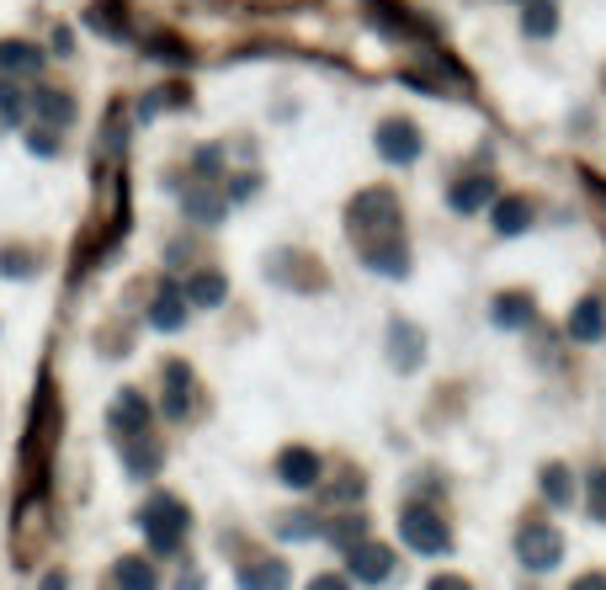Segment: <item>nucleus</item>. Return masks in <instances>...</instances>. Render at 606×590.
<instances>
[{
	"instance_id": "nucleus-15",
	"label": "nucleus",
	"mask_w": 606,
	"mask_h": 590,
	"mask_svg": "<svg viewBox=\"0 0 606 590\" xmlns=\"http://www.w3.org/2000/svg\"><path fill=\"white\" fill-rule=\"evenodd\" d=\"M489 223H495V234H521L527 223H533V202L527 197H495L489 202Z\"/></svg>"
},
{
	"instance_id": "nucleus-16",
	"label": "nucleus",
	"mask_w": 606,
	"mask_h": 590,
	"mask_svg": "<svg viewBox=\"0 0 606 590\" xmlns=\"http://www.w3.org/2000/svg\"><path fill=\"white\" fill-rule=\"evenodd\" d=\"M149 324H155V330H181V324H187V293H181L176 282H166V288L155 293V303H149Z\"/></svg>"
},
{
	"instance_id": "nucleus-30",
	"label": "nucleus",
	"mask_w": 606,
	"mask_h": 590,
	"mask_svg": "<svg viewBox=\"0 0 606 590\" xmlns=\"http://www.w3.org/2000/svg\"><path fill=\"white\" fill-rule=\"evenodd\" d=\"M325 494H330L336 506H351V500H362V494H367V479H362V473H340L336 484H325Z\"/></svg>"
},
{
	"instance_id": "nucleus-12",
	"label": "nucleus",
	"mask_w": 606,
	"mask_h": 590,
	"mask_svg": "<svg viewBox=\"0 0 606 590\" xmlns=\"http://www.w3.org/2000/svg\"><path fill=\"white\" fill-rule=\"evenodd\" d=\"M564 330H569V341H602L606 336V303L602 298H580L575 309H569V320H564Z\"/></svg>"
},
{
	"instance_id": "nucleus-27",
	"label": "nucleus",
	"mask_w": 606,
	"mask_h": 590,
	"mask_svg": "<svg viewBox=\"0 0 606 590\" xmlns=\"http://www.w3.org/2000/svg\"><path fill=\"white\" fill-rule=\"evenodd\" d=\"M277 538L309 542V538H325V527H319V517H309V511H292V517L277 521Z\"/></svg>"
},
{
	"instance_id": "nucleus-40",
	"label": "nucleus",
	"mask_w": 606,
	"mask_h": 590,
	"mask_svg": "<svg viewBox=\"0 0 606 590\" xmlns=\"http://www.w3.org/2000/svg\"><path fill=\"white\" fill-rule=\"evenodd\" d=\"M43 590H70V580H64V574L53 569V574H43Z\"/></svg>"
},
{
	"instance_id": "nucleus-41",
	"label": "nucleus",
	"mask_w": 606,
	"mask_h": 590,
	"mask_svg": "<svg viewBox=\"0 0 606 590\" xmlns=\"http://www.w3.org/2000/svg\"><path fill=\"white\" fill-rule=\"evenodd\" d=\"M176 590H202V574H181V580H176Z\"/></svg>"
},
{
	"instance_id": "nucleus-17",
	"label": "nucleus",
	"mask_w": 606,
	"mask_h": 590,
	"mask_svg": "<svg viewBox=\"0 0 606 590\" xmlns=\"http://www.w3.org/2000/svg\"><path fill=\"white\" fill-rule=\"evenodd\" d=\"M537 490H543V500H548L554 511H569V506H575V473H569L564 463H543Z\"/></svg>"
},
{
	"instance_id": "nucleus-20",
	"label": "nucleus",
	"mask_w": 606,
	"mask_h": 590,
	"mask_svg": "<svg viewBox=\"0 0 606 590\" xmlns=\"http://www.w3.org/2000/svg\"><path fill=\"white\" fill-rule=\"evenodd\" d=\"M122 463H128L133 479H155V468H160V447L149 442V431H145V437H128V442H122Z\"/></svg>"
},
{
	"instance_id": "nucleus-18",
	"label": "nucleus",
	"mask_w": 606,
	"mask_h": 590,
	"mask_svg": "<svg viewBox=\"0 0 606 590\" xmlns=\"http://www.w3.org/2000/svg\"><path fill=\"white\" fill-rule=\"evenodd\" d=\"M447 202H453V213H479L485 202H495V181L489 176H463V181H453Z\"/></svg>"
},
{
	"instance_id": "nucleus-1",
	"label": "nucleus",
	"mask_w": 606,
	"mask_h": 590,
	"mask_svg": "<svg viewBox=\"0 0 606 590\" xmlns=\"http://www.w3.org/2000/svg\"><path fill=\"white\" fill-rule=\"evenodd\" d=\"M399 197L388 192V187H367V192L351 197V208H346V229H351V240L367 246V240H384V234H399Z\"/></svg>"
},
{
	"instance_id": "nucleus-10",
	"label": "nucleus",
	"mask_w": 606,
	"mask_h": 590,
	"mask_svg": "<svg viewBox=\"0 0 606 590\" xmlns=\"http://www.w3.org/2000/svg\"><path fill=\"white\" fill-rule=\"evenodd\" d=\"M388 362L399 372H415L426 362V336H420V324H410V320L388 324Z\"/></svg>"
},
{
	"instance_id": "nucleus-24",
	"label": "nucleus",
	"mask_w": 606,
	"mask_h": 590,
	"mask_svg": "<svg viewBox=\"0 0 606 590\" xmlns=\"http://www.w3.org/2000/svg\"><path fill=\"white\" fill-rule=\"evenodd\" d=\"M32 112H38L49 128H64L74 118V101L64 97V91H38V97H32Z\"/></svg>"
},
{
	"instance_id": "nucleus-28",
	"label": "nucleus",
	"mask_w": 606,
	"mask_h": 590,
	"mask_svg": "<svg viewBox=\"0 0 606 590\" xmlns=\"http://www.w3.org/2000/svg\"><path fill=\"white\" fill-rule=\"evenodd\" d=\"M325 538H330L340 553H346V548H357V542L367 538V521L362 517H340L336 527H325Z\"/></svg>"
},
{
	"instance_id": "nucleus-34",
	"label": "nucleus",
	"mask_w": 606,
	"mask_h": 590,
	"mask_svg": "<svg viewBox=\"0 0 606 590\" xmlns=\"http://www.w3.org/2000/svg\"><path fill=\"white\" fill-rule=\"evenodd\" d=\"M149 53H160V59H176V64H187V59H192V53L181 49L176 38H149Z\"/></svg>"
},
{
	"instance_id": "nucleus-13",
	"label": "nucleus",
	"mask_w": 606,
	"mask_h": 590,
	"mask_svg": "<svg viewBox=\"0 0 606 590\" xmlns=\"http://www.w3.org/2000/svg\"><path fill=\"white\" fill-rule=\"evenodd\" d=\"M112 431H118V442H128V437H145V431H149V404H145V393L122 389V399L112 404Z\"/></svg>"
},
{
	"instance_id": "nucleus-14",
	"label": "nucleus",
	"mask_w": 606,
	"mask_h": 590,
	"mask_svg": "<svg viewBox=\"0 0 606 590\" xmlns=\"http://www.w3.org/2000/svg\"><path fill=\"white\" fill-rule=\"evenodd\" d=\"M292 586V569L282 559H250L240 569V590H288Z\"/></svg>"
},
{
	"instance_id": "nucleus-26",
	"label": "nucleus",
	"mask_w": 606,
	"mask_h": 590,
	"mask_svg": "<svg viewBox=\"0 0 606 590\" xmlns=\"http://www.w3.org/2000/svg\"><path fill=\"white\" fill-rule=\"evenodd\" d=\"M43 64V53L32 43H0V74H32Z\"/></svg>"
},
{
	"instance_id": "nucleus-25",
	"label": "nucleus",
	"mask_w": 606,
	"mask_h": 590,
	"mask_svg": "<svg viewBox=\"0 0 606 590\" xmlns=\"http://www.w3.org/2000/svg\"><path fill=\"white\" fill-rule=\"evenodd\" d=\"M223 208H229V197L208 192V187H192V192H187V219H197V223H219Z\"/></svg>"
},
{
	"instance_id": "nucleus-11",
	"label": "nucleus",
	"mask_w": 606,
	"mask_h": 590,
	"mask_svg": "<svg viewBox=\"0 0 606 590\" xmlns=\"http://www.w3.org/2000/svg\"><path fill=\"white\" fill-rule=\"evenodd\" d=\"M197 404V383L187 362H166V416L170 420H187Z\"/></svg>"
},
{
	"instance_id": "nucleus-22",
	"label": "nucleus",
	"mask_w": 606,
	"mask_h": 590,
	"mask_svg": "<svg viewBox=\"0 0 606 590\" xmlns=\"http://www.w3.org/2000/svg\"><path fill=\"white\" fill-rule=\"evenodd\" d=\"M558 27V0H521V32L527 38H548Z\"/></svg>"
},
{
	"instance_id": "nucleus-33",
	"label": "nucleus",
	"mask_w": 606,
	"mask_h": 590,
	"mask_svg": "<svg viewBox=\"0 0 606 590\" xmlns=\"http://www.w3.org/2000/svg\"><path fill=\"white\" fill-rule=\"evenodd\" d=\"M192 171H197V176H219V171H223V149H213V144H208V149H197Z\"/></svg>"
},
{
	"instance_id": "nucleus-9",
	"label": "nucleus",
	"mask_w": 606,
	"mask_h": 590,
	"mask_svg": "<svg viewBox=\"0 0 606 590\" xmlns=\"http://www.w3.org/2000/svg\"><path fill=\"white\" fill-rule=\"evenodd\" d=\"M362 261L378 271V277H410V246H405V234L367 240V246H362Z\"/></svg>"
},
{
	"instance_id": "nucleus-8",
	"label": "nucleus",
	"mask_w": 606,
	"mask_h": 590,
	"mask_svg": "<svg viewBox=\"0 0 606 590\" xmlns=\"http://www.w3.org/2000/svg\"><path fill=\"white\" fill-rule=\"evenodd\" d=\"M277 479H282L288 490H315L319 479H325V463H319L315 447H282V458H277Z\"/></svg>"
},
{
	"instance_id": "nucleus-2",
	"label": "nucleus",
	"mask_w": 606,
	"mask_h": 590,
	"mask_svg": "<svg viewBox=\"0 0 606 590\" xmlns=\"http://www.w3.org/2000/svg\"><path fill=\"white\" fill-rule=\"evenodd\" d=\"M139 527H145V538H149L155 553H176V548L187 542L192 517H187V506H181L176 494H155L145 511H139Z\"/></svg>"
},
{
	"instance_id": "nucleus-31",
	"label": "nucleus",
	"mask_w": 606,
	"mask_h": 590,
	"mask_svg": "<svg viewBox=\"0 0 606 590\" xmlns=\"http://www.w3.org/2000/svg\"><path fill=\"white\" fill-rule=\"evenodd\" d=\"M585 484H590V500H585V511H590V521H602V527H606V468H596Z\"/></svg>"
},
{
	"instance_id": "nucleus-38",
	"label": "nucleus",
	"mask_w": 606,
	"mask_h": 590,
	"mask_svg": "<svg viewBox=\"0 0 606 590\" xmlns=\"http://www.w3.org/2000/svg\"><path fill=\"white\" fill-rule=\"evenodd\" d=\"M11 118H17V97L0 86V123H11Z\"/></svg>"
},
{
	"instance_id": "nucleus-19",
	"label": "nucleus",
	"mask_w": 606,
	"mask_h": 590,
	"mask_svg": "<svg viewBox=\"0 0 606 590\" xmlns=\"http://www.w3.org/2000/svg\"><path fill=\"white\" fill-rule=\"evenodd\" d=\"M489 320L500 324V330H527L533 324V298L527 293H500L489 303Z\"/></svg>"
},
{
	"instance_id": "nucleus-29",
	"label": "nucleus",
	"mask_w": 606,
	"mask_h": 590,
	"mask_svg": "<svg viewBox=\"0 0 606 590\" xmlns=\"http://www.w3.org/2000/svg\"><path fill=\"white\" fill-rule=\"evenodd\" d=\"M86 22L97 27V32H107V38H122L128 27H122V17H118V0H107V6H91L86 11Z\"/></svg>"
},
{
	"instance_id": "nucleus-23",
	"label": "nucleus",
	"mask_w": 606,
	"mask_h": 590,
	"mask_svg": "<svg viewBox=\"0 0 606 590\" xmlns=\"http://www.w3.org/2000/svg\"><path fill=\"white\" fill-rule=\"evenodd\" d=\"M112 590H160V574L149 559H122L112 574Z\"/></svg>"
},
{
	"instance_id": "nucleus-32",
	"label": "nucleus",
	"mask_w": 606,
	"mask_h": 590,
	"mask_svg": "<svg viewBox=\"0 0 606 590\" xmlns=\"http://www.w3.org/2000/svg\"><path fill=\"white\" fill-rule=\"evenodd\" d=\"M0 271L6 277H27V271H38V256L32 250H0Z\"/></svg>"
},
{
	"instance_id": "nucleus-39",
	"label": "nucleus",
	"mask_w": 606,
	"mask_h": 590,
	"mask_svg": "<svg viewBox=\"0 0 606 590\" xmlns=\"http://www.w3.org/2000/svg\"><path fill=\"white\" fill-rule=\"evenodd\" d=\"M256 192V176H240V181H235V187H229V197H235V202H245V197Z\"/></svg>"
},
{
	"instance_id": "nucleus-3",
	"label": "nucleus",
	"mask_w": 606,
	"mask_h": 590,
	"mask_svg": "<svg viewBox=\"0 0 606 590\" xmlns=\"http://www.w3.org/2000/svg\"><path fill=\"white\" fill-rule=\"evenodd\" d=\"M399 538L410 542L415 553H426V559H441V553H453V527L441 521V511L420 506V500H410V506L399 511Z\"/></svg>"
},
{
	"instance_id": "nucleus-4",
	"label": "nucleus",
	"mask_w": 606,
	"mask_h": 590,
	"mask_svg": "<svg viewBox=\"0 0 606 590\" xmlns=\"http://www.w3.org/2000/svg\"><path fill=\"white\" fill-rule=\"evenodd\" d=\"M516 559H521V569H533V574L558 569L564 564V538H558V527L527 517L521 527H516Z\"/></svg>"
},
{
	"instance_id": "nucleus-21",
	"label": "nucleus",
	"mask_w": 606,
	"mask_h": 590,
	"mask_svg": "<svg viewBox=\"0 0 606 590\" xmlns=\"http://www.w3.org/2000/svg\"><path fill=\"white\" fill-rule=\"evenodd\" d=\"M223 298H229V282H223L219 271H197L192 282H187V303H197V309H219Z\"/></svg>"
},
{
	"instance_id": "nucleus-6",
	"label": "nucleus",
	"mask_w": 606,
	"mask_h": 590,
	"mask_svg": "<svg viewBox=\"0 0 606 590\" xmlns=\"http://www.w3.org/2000/svg\"><path fill=\"white\" fill-rule=\"evenodd\" d=\"M346 574H351L357 586H384L388 574H394V548L362 538L357 548H346Z\"/></svg>"
},
{
	"instance_id": "nucleus-36",
	"label": "nucleus",
	"mask_w": 606,
	"mask_h": 590,
	"mask_svg": "<svg viewBox=\"0 0 606 590\" xmlns=\"http://www.w3.org/2000/svg\"><path fill=\"white\" fill-rule=\"evenodd\" d=\"M569 590H606V574H602V569H590V574H580Z\"/></svg>"
},
{
	"instance_id": "nucleus-37",
	"label": "nucleus",
	"mask_w": 606,
	"mask_h": 590,
	"mask_svg": "<svg viewBox=\"0 0 606 590\" xmlns=\"http://www.w3.org/2000/svg\"><path fill=\"white\" fill-rule=\"evenodd\" d=\"M309 590H351V586H346L340 574H315V580H309Z\"/></svg>"
},
{
	"instance_id": "nucleus-5",
	"label": "nucleus",
	"mask_w": 606,
	"mask_h": 590,
	"mask_svg": "<svg viewBox=\"0 0 606 590\" xmlns=\"http://www.w3.org/2000/svg\"><path fill=\"white\" fill-rule=\"evenodd\" d=\"M367 17H372V27L384 38H399V43H431L437 38L431 22H420L410 6H394V0H367Z\"/></svg>"
},
{
	"instance_id": "nucleus-35",
	"label": "nucleus",
	"mask_w": 606,
	"mask_h": 590,
	"mask_svg": "<svg viewBox=\"0 0 606 590\" xmlns=\"http://www.w3.org/2000/svg\"><path fill=\"white\" fill-rule=\"evenodd\" d=\"M426 590H474V586H468L463 574H437V580H431Z\"/></svg>"
},
{
	"instance_id": "nucleus-7",
	"label": "nucleus",
	"mask_w": 606,
	"mask_h": 590,
	"mask_svg": "<svg viewBox=\"0 0 606 590\" xmlns=\"http://www.w3.org/2000/svg\"><path fill=\"white\" fill-rule=\"evenodd\" d=\"M378 154H384L388 166H410V160H420V128H415L410 118H388V123H378Z\"/></svg>"
}]
</instances>
